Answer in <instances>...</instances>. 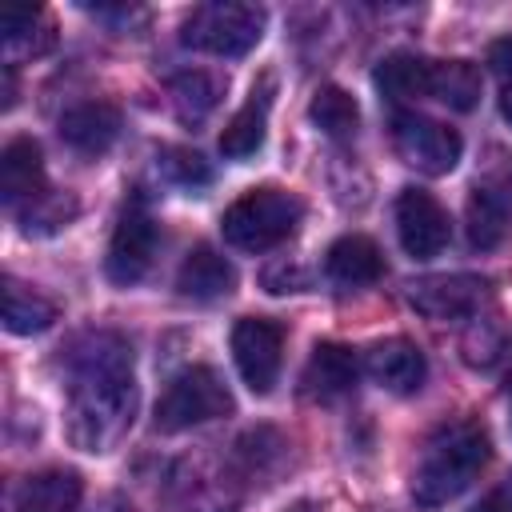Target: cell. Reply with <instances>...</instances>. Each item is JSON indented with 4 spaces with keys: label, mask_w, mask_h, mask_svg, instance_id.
Instances as JSON below:
<instances>
[{
    "label": "cell",
    "mask_w": 512,
    "mask_h": 512,
    "mask_svg": "<svg viewBox=\"0 0 512 512\" xmlns=\"http://www.w3.org/2000/svg\"><path fill=\"white\" fill-rule=\"evenodd\" d=\"M488 456H492V440L476 416L440 424L424 440V452L412 468V500L420 508H440V504L456 500L480 476Z\"/></svg>",
    "instance_id": "obj_2"
},
{
    "label": "cell",
    "mask_w": 512,
    "mask_h": 512,
    "mask_svg": "<svg viewBox=\"0 0 512 512\" xmlns=\"http://www.w3.org/2000/svg\"><path fill=\"white\" fill-rule=\"evenodd\" d=\"M120 136V112L104 100H84L60 116V140L80 156H100Z\"/></svg>",
    "instance_id": "obj_14"
},
{
    "label": "cell",
    "mask_w": 512,
    "mask_h": 512,
    "mask_svg": "<svg viewBox=\"0 0 512 512\" xmlns=\"http://www.w3.org/2000/svg\"><path fill=\"white\" fill-rule=\"evenodd\" d=\"M160 168H164L168 180H176V184H184V188H200V184L212 180L208 164H204L196 152H188V148H168L164 160H160Z\"/></svg>",
    "instance_id": "obj_27"
},
{
    "label": "cell",
    "mask_w": 512,
    "mask_h": 512,
    "mask_svg": "<svg viewBox=\"0 0 512 512\" xmlns=\"http://www.w3.org/2000/svg\"><path fill=\"white\" fill-rule=\"evenodd\" d=\"M480 68L472 60H432V100L452 112H472L480 104Z\"/></svg>",
    "instance_id": "obj_20"
},
{
    "label": "cell",
    "mask_w": 512,
    "mask_h": 512,
    "mask_svg": "<svg viewBox=\"0 0 512 512\" xmlns=\"http://www.w3.org/2000/svg\"><path fill=\"white\" fill-rule=\"evenodd\" d=\"M168 92H172V108H176V116L196 124V120H204V116H208V112L220 104V96H224V84H220V76L192 68V72H180V76H172Z\"/></svg>",
    "instance_id": "obj_24"
},
{
    "label": "cell",
    "mask_w": 512,
    "mask_h": 512,
    "mask_svg": "<svg viewBox=\"0 0 512 512\" xmlns=\"http://www.w3.org/2000/svg\"><path fill=\"white\" fill-rule=\"evenodd\" d=\"M308 116H312V124H316L324 136H352L356 124H360L356 100H352L344 88H336V84H324V88L312 96Z\"/></svg>",
    "instance_id": "obj_25"
},
{
    "label": "cell",
    "mask_w": 512,
    "mask_h": 512,
    "mask_svg": "<svg viewBox=\"0 0 512 512\" xmlns=\"http://www.w3.org/2000/svg\"><path fill=\"white\" fill-rule=\"evenodd\" d=\"M488 64L496 76H504V84H512V36H504L488 48Z\"/></svg>",
    "instance_id": "obj_30"
},
{
    "label": "cell",
    "mask_w": 512,
    "mask_h": 512,
    "mask_svg": "<svg viewBox=\"0 0 512 512\" xmlns=\"http://www.w3.org/2000/svg\"><path fill=\"white\" fill-rule=\"evenodd\" d=\"M488 300V280L472 272L424 276L408 284V304L428 320H472Z\"/></svg>",
    "instance_id": "obj_10"
},
{
    "label": "cell",
    "mask_w": 512,
    "mask_h": 512,
    "mask_svg": "<svg viewBox=\"0 0 512 512\" xmlns=\"http://www.w3.org/2000/svg\"><path fill=\"white\" fill-rule=\"evenodd\" d=\"M268 104H272V84L264 80L260 88H252L248 104L224 124L220 132V152L228 160H248L260 144H264V124H268Z\"/></svg>",
    "instance_id": "obj_18"
},
{
    "label": "cell",
    "mask_w": 512,
    "mask_h": 512,
    "mask_svg": "<svg viewBox=\"0 0 512 512\" xmlns=\"http://www.w3.org/2000/svg\"><path fill=\"white\" fill-rule=\"evenodd\" d=\"M372 80L388 100H420V96H432V60L396 52V56L380 60Z\"/></svg>",
    "instance_id": "obj_19"
},
{
    "label": "cell",
    "mask_w": 512,
    "mask_h": 512,
    "mask_svg": "<svg viewBox=\"0 0 512 512\" xmlns=\"http://www.w3.org/2000/svg\"><path fill=\"white\" fill-rule=\"evenodd\" d=\"M472 512H512V484H500V488H492Z\"/></svg>",
    "instance_id": "obj_31"
},
{
    "label": "cell",
    "mask_w": 512,
    "mask_h": 512,
    "mask_svg": "<svg viewBox=\"0 0 512 512\" xmlns=\"http://www.w3.org/2000/svg\"><path fill=\"white\" fill-rule=\"evenodd\" d=\"M324 272H328V280H336L344 288H364L384 276V256L368 236L348 232L324 252Z\"/></svg>",
    "instance_id": "obj_16"
},
{
    "label": "cell",
    "mask_w": 512,
    "mask_h": 512,
    "mask_svg": "<svg viewBox=\"0 0 512 512\" xmlns=\"http://www.w3.org/2000/svg\"><path fill=\"white\" fill-rule=\"evenodd\" d=\"M68 440L80 452H112L136 416L132 344L120 332H84L68 348Z\"/></svg>",
    "instance_id": "obj_1"
},
{
    "label": "cell",
    "mask_w": 512,
    "mask_h": 512,
    "mask_svg": "<svg viewBox=\"0 0 512 512\" xmlns=\"http://www.w3.org/2000/svg\"><path fill=\"white\" fill-rule=\"evenodd\" d=\"M160 244V228L148 212V204L140 196H132L116 220V232L108 240V256H104V272L112 284H136L144 280V272L152 268Z\"/></svg>",
    "instance_id": "obj_7"
},
{
    "label": "cell",
    "mask_w": 512,
    "mask_h": 512,
    "mask_svg": "<svg viewBox=\"0 0 512 512\" xmlns=\"http://www.w3.org/2000/svg\"><path fill=\"white\" fill-rule=\"evenodd\" d=\"M472 320L476 324L464 336V360L472 368H492L500 360V352H504V332H500L496 320H480V316H472Z\"/></svg>",
    "instance_id": "obj_26"
},
{
    "label": "cell",
    "mask_w": 512,
    "mask_h": 512,
    "mask_svg": "<svg viewBox=\"0 0 512 512\" xmlns=\"http://www.w3.org/2000/svg\"><path fill=\"white\" fill-rule=\"evenodd\" d=\"M232 360L244 376V384L256 396H268L276 376H280V360H284V328L268 316H244L232 328Z\"/></svg>",
    "instance_id": "obj_8"
},
{
    "label": "cell",
    "mask_w": 512,
    "mask_h": 512,
    "mask_svg": "<svg viewBox=\"0 0 512 512\" xmlns=\"http://www.w3.org/2000/svg\"><path fill=\"white\" fill-rule=\"evenodd\" d=\"M304 216V204L288 188H252L240 200H232L220 216V232L240 252H268L284 244Z\"/></svg>",
    "instance_id": "obj_3"
},
{
    "label": "cell",
    "mask_w": 512,
    "mask_h": 512,
    "mask_svg": "<svg viewBox=\"0 0 512 512\" xmlns=\"http://www.w3.org/2000/svg\"><path fill=\"white\" fill-rule=\"evenodd\" d=\"M356 376H360V364H356L352 348L324 340V344L312 348V356H308V364L300 372V392L308 400L328 404V400H340L344 392H352Z\"/></svg>",
    "instance_id": "obj_12"
},
{
    "label": "cell",
    "mask_w": 512,
    "mask_h": 512,
    "mask_svg": "<svg viewBox=\"0 0 512 512\" xmlns=\"http://www.w3.org/2000/svg\"><path fill=\"white\" fill-rule=\"evenodd\" d=\"M264 24H268V16L256 4L216 0V4H200L188 12L180 40L196 52H208V56H244L260 44Z\"/></svg>",
    "instance_id": "obj_5"
},
{
    "label": "cell",
    "mask_w": 512,
    "mask_h": 512,
    "mask_svg": "<svg viewBox=\"0 0 512 512\" xmlns=\"http://www.w3.org/2000/svg\"><path fill=\"white\" fill-rule=\"evenodd\" d=\"M72 212H76V204H72L68 196H52V192H44L36 204H28V212H20V220H24L28 232H32V224L44 228V232H52V228H60Z\"/></svg>",
    "instance_id": "obj_28"
},
{
    "label": "cell",
    "mask_w": 512,
    "mask_h": 512,
    "mask_svg": "<svg viewBox=\"0 0 512 512\" xmlns=\"http://www.w3.org/2000/svg\"><path fill=\"white\" fill-rule=\"evenodd\" d=\"M392 144H396V156L424 172V176H444L456 168L460 160V132L432 120V116H420V112H400L392 120Z\"/></svg>",
    "instance_id": "obj_6"
},
{
    "label": "cell",
    "mask_w": 512,
    "mask_h": 512,
    "mask_svg": "<svg viewBox=\"0 0 512 512\" xmlns=\"http://www.w3.org/2000/svg\"><path fill=\"white\" fill-rule=\"evenodd\" d=\"M368 376L380 388L396 392V396H412V392H420V384L428 376V364H424V352L412 340L392 336V340H376L368 348Z\"/></svg>",
    "instance_id": "obj_13"
},
{
    "label": "cell",
    "mask_w": 512,
    "mask_h": 512,
    "mask_svg": "<svg viewBox=\"0 0 512 512\" xmlns=\"http://www.w3.org/2000/svg\"><path fill=\"white\" fill-rule=\"evenodd\" d=\"M56 320V304L48 296H40L36 288L20 284V280H4V328L16 332V336H32V332H44L52 328Z\"/></svg>",
    "instance_id": "obj_21"
},
{
    "label": "cell",
    "mask_w": 512,
    "mask_h": 512,
    "mask_svg": "<svg viewBox=\"0 0 512 512\" xmlns=\"http://www.w3.org/2000/svg\"><path fill=\"white\" fill-rule=\"evenodd\" d=\"M232 412V392L224 376L208 364H192L168 380V388L156 400V428L160 432H184L196 424H212Z\"/></svg>",
    "instance_id": "obj_4"
},
{
    "label": "cell",
    "mask_w": 512,
    "mask_h": 512,
    "mask_svg": "<svg viewBox=\"0 0 512 512\" xmlns=\"http://www.w3.org/2000/svg\"><path fill=\"white\" fill-rule=\"evenodd\" d=\"M176 288L188 300H220L236 288V268L212 244H196L176 272Z\"/></svg>",
    "instance_id": "obj_17"
},
{
    "label": "cell",
    "mask_w": 512,
    "mask_h": 512,
    "mask_svg": "<svg viewBox=\"0 0 512 512\" xmlns=\"http://www.w3.org/2000/svg\"><path fill=\"white\" fill-rule=\"evenodd\" d=\"M500 112H504V120L512 124V84H504V92H500Z\"/></svg>",
    "instance_id": "obj_32"
},
{
    "label": "cell",
    "mask_w": 512,
    "mask_h": 512,
    "mask_svg": "<svg viewBox=\"0 0 512 512\" xmlns=\"http://www.w3.org/2000/svg\"><path fill=\"white\" fill-rule=\"evenodd\" d=\"M264 288H268V292H300V288H304V276H300L296 268L280 264L276 272H268V276H264Z\"/></svg>",
    "instance_id": "obj_29"
},
{
    "label": "cell",
    "mask_w": 512,
    "mask_h": 512,
    "mask_svg": "<svg viewBox=\"0 0 512 512\" xmlns=\"http://www.w3.org/2000/svg\"><path fill=\"white\" fill-rule=\"evenodd\" d=\"M0 32H4L8 64L16 56H40L44 48H52V24L40 8H8L0 16Z\"/></svg>",
    "instance_id": "obj_22"
},
{
    "label": "cell",
    "mask_w": 512,
    "mask_h": 512,
    "mask_svg": "<svg viewBox=\"0 0 512 512\" xmlns=\"http://www.w3.org/2000/svg\"><path fill=\"white\" fill-rule=\"evenodd\" d=\"M44 196V156L32 136H16L0 152V200L20 212V204H36Z\"/></svg>",
    "instance_id": "obj_11"
},
{
    "label": "cell",
    "mask_w": 512,
    "mask_h": 512,
    "mask_svg": "<svg viewBox=\"0 0 512 512\" xmlns=\"http://www.w3.org/2000/svg\"><path fill=\"white\" fill-rule=\"evenodd\" d=\"M508 216H512V208L504 204V200H496L488 188H472V196H468V208H464V224H468V244L472 248H480V252H488V248H496L500 240H504V232H508Z\"/></svg>",
    "instance_id": "obj_23"
},
{
    "label": "cell",
    "mask_w": 512,
    "mask_h": 512,
    "mask_svg": "<svg viewBox=\"0 0 512 512\" xmlns=\"http://www.w3.org/2000/svg\"><path fill=\"white\" fill-rule=\"evenodd\" d=\"M84 496L80 472L72 468H44L20 480L16 488V512H76Z\"/></svg>",
    "instance_id": "obj_15"
},
{
    "label": "cell",
    "mask_w": 512,
    "mask_h": 512,
    "mask_svg": "<svg viewBox=\"0 0 512 512\" xmlns=\"http://www.w3.org/2000/svg\"><path fill=\"white\" fill-rule=\"evenodd\" d=\"M396 236L412 260H432L448 248L452 224H448V212L440 208V200L432 192L404 188L396 196Z\"/></svg>",
    "instance_id": "obj_9"
},
{
    "label": "cell",
    "mask_w": 512,
    "mask_h": 512,
    "mask_svg": "<svg viewBox=\"0 0 512 512\" xmlns=\"http://www.w3.org/2000/svg\"><path fill=\"white\" fill-rule=\"evenodd\" d=\"M296 512H304V508H296Z\"/></svg>",
    "instance_id": "obj_33"
}]
</instances>
